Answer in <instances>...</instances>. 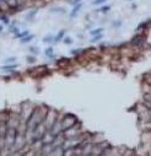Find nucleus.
<instances>
[{"label":"nucleus","instance_id":"1","mask_svg":"<svg viewBox=\"0 0 151 156\" xmlns=\"http://www.w3.org/2000/svg\"><path fill=\"white\" fill-rule=\"evenodd\" d=\"M81 6H82V3H79V4H76L74 6V9H73V11L70 12V17L71 19H74V17H76V15H78V12L80 11V9H81Z\"/></svg>","mask_w":151,"mask_h":156},{"label":"nucleus","instance_id":"2","mask_svg":"<svg viewBox=\"0 0 151 156\" xmlns=\"http://www.w3.org/2000/svg\"><path fill=\"white\" fill-rule=\"evenodd\" d=\"M64 33H65V31H60L59 33L57 35V37L54 38V42H59V41H62V38L64 37Z\"/></svg>","mask_w":151,"mask_h":156},{"label":"nucleus","instance_id":"3","mask_svg":"<svg viewBox=\"0 0 151 156\" xmlns=\"http://www.w3.org/2000/svg\"><path fill=\"white\" fill-rule=\"evenodd\" d=\"M1 3L6 4V5H9V6H14L16 5V0H0Z\"/></svg>","mask_w":151,"mask_h":156},{"label":"nucleus","instance_id":"4","mask_svg":"<svg viewBox=\"0 0 151 156\" xmlns=\"http://www.w3.org/2000/svg\"><path fill=\"white\" fill-rule=\"evenodd\" d=\"M33 37H35L33 35H31V36H26V37H23V38L21 39V42H22V43H27V42H30V41L33 39Z\"/></svg>","mask_w":151,"mask_h":156},{"label":"nucleus","instance_id":"5","mask_svg":"<svg viewBox=\"0 0 151 156\" xmlns=\"http://www.w3.org/2000/svg\"><path fill=\"white\" fill-rule=\"evenodd\" d=\"M102 31H103V28H96V30H94V31H91V36H97V35H99Z\"/></svg>","mask_w":151,"mask_h":156},{"label":"nucleus","instance_id":"6","mask_svg":"<svg viewBox=\"0 0 151 156\" xmlns=\"http://www.w3.org/2000/svg\"><path fill=\"white\" fill-rule=\"evenodd\" d=\"M28 35V31H23L22 33H16L15 37H17V38H23V37H26Z\"/></svg>","mask_w":151,"mask_h":156},{"label":"nucleus","instance_id":"7","mask_svg":"<svg viewBox=\"0 0 151 156\" xmlns=\"http://www.w3.org/2000/svg\"><path fill=\"white\" fill-rule=\"evenodd\" d=\"M110 9H111V6H110V5H106V6H103V7H101V10H99V11L107 12V11H110Z\"/></svg>","mask_w":151,"mask_h":156},{"label":"nucleus","instance_id":"8","mask_svg":"<svg viewBox=\"0 0 151 156\" xmlns=\"http://www.w3.org/2000/svg\"><path fill=\"white\" fill-rule=\"evenodd\" d=\"M107 1V0H95L94 1V5H102V4H105Z\"/></svg>","mask_w":151,"mask_h":156},{"label":"nucleus","instance_id":"9","mask_svg":"<svg viewBox=\"0 0 151 156\" xmlns=\"http://www.w3.org/2000/svg\"><path fill=\"white\" fill-rule=\"evenodd\" d=\"M46 54L48 57H53V48H48L47 51H46Z\"/></svg>","mask_w":151,"mask_h":156},{"label":"nucleus","instance_id":"10","mask_svg":"<svg viewBox=\"0 0 151 156\" xmlns=\"http://www.w3.org/2000/svg\"><path fill=\"white\" fill-rule=\"evenodd\" d=\"M64 43H65V44H71V43H73V39H71L70 37H66V38L64 39Z\"/></svg>","mask_w":151,"mask_h":156},{"label":"nucleus","instance_id":"11","mask_svg":"<svg viewBox=\"0 0 151 156\" xmlns=\"http://www.w3.org/2000/svg\"><path fill=\"white\" fill-rule=\"evenodd\" d=\"M101 38H102V35L99 33V35H97V36H95L94 38H92V42H97V41L101 39Z\"/></svg>","mask_w":151,"mask_h":156},{"label":"nucleus","instance_id":"12","mask_svg":"<svg viewBox=\"0 0 151 156\" xmlns=\"http://www.w3.org/2000/svg\"><path fill=\"white\" fill-rule=\"evenodd\" d=\"M52 41H53V36H48V37H46V38H44L43 42L48 43V42H52Z\"/></svg>","mask_w":151,"mask_h":156},{"label":"nucleus","instance_id":"13","mask_svg":"<svg viewBox=\"0 0 151 156\" xmlns=\"http://www.w3.org/2000/svg\"><path fill=\"white\" fill-rule=\"evenodd\" d=\"M16 67H17V65L15 64V65H11V67H4L3 69H4V70H12V69H15Z\"/></svg>","mask_w":151,"mask_h":156},{"label":"nucleus","instance_id":"14","mask_svg":"<svg viewBox=\"0 0 151 156\" xmlns=\"http://www.w3.org/2000/svg\"><path fill=\"white\" fill-rule=\"evenodd\" d=\"M81 1H82V0H71V1H70V4H71V5H76V4L81 3Z\"/></svg>","mask_w":151,"mask_h":156},{"label":"nucleus","instance_id":"15","mask_svg":"<svg viewBox=\"0 0 151 156\" xmlns=\"http://www.w3.org/2000/svg\"><path fill=\"white\" fill-rule=\"evenodd\" d=\"M35 60H36V59L33 58V57H27V62H28V63H35Z\"/></svg>","mask_w":151,"mask_h":156},{"label":"nucleus","instance_id":"16","mask_svg":"<svg viewBox=\"0 0 151 156\" xmlns=\"http://www.w3.org/2000/svg\"><path fill=\"white\" fill-rule=\"evenodd\" d=\"M82 49H74V51L71 52V54H78V53H81Z\"/></svg>","mask_w":151,"mask_h":156},{"label":"nucleus","instance_id":"17","mask_svg":"<svg viewBox=\"0 0 151 156\" xmlns=\"http://www.w3.org/2000/svg\"><path fill=\"white\" fill-rule=\"evenodd\" d=\"M15 60H16L15 58H9V59H7V60H6V63H14Z\"/></svg>","mask_w":151,"mask_h":156},{"label":"nucleus","instance_id":"18","mask_svg":"<svg viewBox=\"0 0 151 156\" xmlns=\"http://www.w3.org/2000/svg\"><path fill=\"white\" fill-rule=\"evenodd\" d=\"M3 11V9H1V6H0V12H1Z\"/></svg>","mask_w":151,"mask_h":156},{"label":"nucleus","instance_id":"19","mask_svg":"<svg viewBox=\"0 0 151 156\" xmlns=\"http://www.w3.org/2000/svg\"><path fill=\"white\" fill-rule=\"evenodd\" d=\"M128 1H131V0H128Z\"/></svg>","mask_w":151,"mask_h":156}]
</instances>
